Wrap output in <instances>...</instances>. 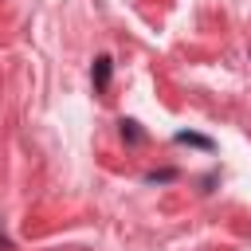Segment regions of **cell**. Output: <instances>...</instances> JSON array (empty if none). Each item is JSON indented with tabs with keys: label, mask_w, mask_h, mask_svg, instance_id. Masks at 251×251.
Here are the masks:
<instances>
[{
	"label": "cell",
	"mask_w": 251,
	"mask_h": 251,
	"mask_svg": "<svg viewBox=\"0 0 251 251\" xmlns=\"http://www.w3.org/2000/svg\"><path fill=\"white\" fill-rule=\"evenodd\" d=\"M110 71H114L110 55H98V59H94V90H98V94H106V86H110Z\"/></svg>",
	"instance_id": "1"
},
{
	"label": "cell",
	"mask_w": 251,
	"mask_h": 251,
	"mask_svg": "<svg viewBox=\"0 0 251 251\" xmlns=\"http://www.w3.org/2000/svg\"><path fill=\"white\" fill-rule=\"evenodd\" d=\"M176 141H180V145H200V149H212V141H208V137H200V133H176Z\"/></svg>",
	"instance_id": "2"
}]
</instances>
